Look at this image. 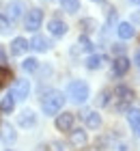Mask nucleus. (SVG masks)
Returning a JSON list of instances; mask_svg holds the SVG:
<instances>
[{
	"mask_svg": "<svg viewBox=\"0 0 140 151\" xmlns=\"http://www.w3.org/2000/svg\"><path fill=\"white\" fill-rule=\"evenodd\" d=\"M62 104H65V95H62V91H56V88L45 91L43 97H41V108L47 116H56L62 110Z\"/></svg>",
	"mask_w": 140,
	"mask_h": 151,
	"instance_id": "obj_1",
	"label": "nucleus"
},
{
	"mask_svg": "<svg viewBox=\"0 0 140 151\" xmlns=\"http://www.w3.org/2000/svg\"><path fill=\"white\" fill-rule=\"evenodd\" d=\"M134 91L125 84H118L114 91H112V104H114V110L116 112H127L131 101H134Z\"/></svg>",
	"mask_w": 140,
	"mask_h": 151,
	"instance_id": "obj_2",
	"label": "nucleus"
},
{
	"mask_svg": "<svg viewBox=\"0 0 140 151\" xmlns=\"http://www.w3.org/2000/svg\"><path fill=\"white\" fill-rule=\"evenodd\" d=\"M67 95H69V99H71L73 104H84V101L90 97V88L84 80H73L67 88Z\"/></svg>",
	"mask_w": 140,
	"mask_h": 151,
	"instance_id": "obj_3",
	"label": "nucleus"
},
{
	"mask_svg": "<svg viewBox=\"0 0 140 151\" xmlns=\"http://www.w3.org/2000/svg\"><path fill=\"white\" fill-rule=\"evenodd\" d=\"M41 24H43V11H41V9H30V11L26 13V17H24L26 30L37 32V30L41 28Z\"/></svg>",
	"mask_w": 140,
	"mask_h": 151,
	"instance_id": "obj_4",
	"label": "nucleus"
},
{
	"mask_svg": "<svg viewBox=\"0 0 140 151\" xmlns=\"http://www.w3.org/2000/svg\"><path fill=\"white\" fill-rule=\"evenodd\" d=\"M54 125L58 132H71L73 125H75V114L73 112H58L56 114V121H54Z\"/></svg>",
	"mask_w": 140,
	"mask_h": 151,
	"instance_id": "obj_5",
	"label": "nucleus"
},
{
	"mask_svg": "<svg viewBox=\"0 0 140 151\" xmlns=\"http://www.w3.org/2000/svg\"><path fill=\"white\" fill-rule=\"evenodd\" d=\"M28 93H30V82H28V80H17L15 86H13V91H11V95H13L15 101L28 99Z\"/></svg>",
	"mask_w": 140,
	"mask_h": 151,
	"instance_id": "obj_6",
	"label": "nucleus"
},
{
	"mask_svg": "<svg viewBox=\"0 0 140 151\" xmlns=\"http://www.w3.org/2000/svg\"><path fill=\"white\" fill-rule=\"evenodd\" d=\"M67 30H69V26L58 17H52L50 22H47V32H50L52 37H65Z\"/></svg>",
	"mask_w": 140,
	"mask_h": 151,
	"instance_id": "obj_7",
	"label": "nucleus"
},
{
	"mask_svg": "<svg viewBox=\"0 0 140 151\" xmlns=\"http://www.w3.org/2000/svg\"><path fill=\"white\" fill-rule=\"evenodd\" d=\"M129 67H131V60L121 54V56H116L114 63H112V73H114V76H125L129 71Z\"/></svg>",
	"mask_w": 140,
	"mask_h": 151,
	"instance_id": "obj_8",
	"label": "nucleus"
},
{
	"mask_svg": "<svg viewBox=\"0 0 140 151\" xmlns=\"http://www.w3.org/2000/svg\"><path fill=\"white\" fill-rule=\"evenodd\" d=\"M24 4L19 2V0H15V2H11L9 6H6V19H9V22H17L19 17L24 15Z\"/></svg>",
	"mask_w": 140,
	"mask_h": 151,
	"instance_id": "obj_9",
	"label": "nucleus"
},
{
	"mask_svg": "<svg viewBox=\"0 0 140 151\" xmlns=\"http://www.w3.org/2000/svg\"><path fill=\"white\" fill-rule=\"evenodd\" d=\"M69 142H71L75 149H82L88 142V136H86L84 129H71V132H69Z\"/></svg>",
	"mask_w": 140,
	"mask_h": 151,
	"instance_id": "obj_10",
	"label": "nucleus"
},
{
	"mask_svg": "<svg viewBox=\"0 0 140 151\" xmlns=\"http://www.w3.org/2000/svg\"><path fill=\"white\" fill-rule=\"evenodd\" d=\"M28 45H30L34 52H47V50L52 47L50 39H45L43 35H34V37H32V41H28Z\"/></svg>",
	"mask_w": 140,
	"mask_h": 151,
	"instance_id": "obj_11",
	"label": "nucleus"
},
{
	"mask_svg": "<svg viewBox=\"0 0 140 151\" xmlns=\"http://www.w3.org/2000/svg\"><path fill=\"white\" fill-rule=\"evenodd\" d=\"M28 47H30V45H28V41L24 37H15L11 41V56H22Z\"/></svg>",
	"mask_w": 140,
	"mask_h": 151,
	"instance_id": "obj_12",
	"label": "nucleus"
},
{
	"mask_svg": "<svg viewBox=\"0 0 140 151\" xmlns=\"http://www.w3.org/2000/svg\"><path fill=\"white\" fill-rule=\"evenodd\" d=\"M116 35L121 37V39H131L136 35V26L131 24V22H121L116 26Z\"/></svg>",
	"mask_w": 140,
	"mask_h": 151,
	"instance_id": "obj_13",
	"label": "nucleus"
},
{
	"mask_svg": "<svg viewBox=\"0 0 140 151\" xmlns=\"http://www.w3.org/2000/svg\"><path fill=\"white\" fill-rule=\"evenodd\" d=\"M127 121H129L131 132H134L136 136H140V110H136V108H129V110H127Z\"/></svg>",
	"mask_w": 140,
	"mask_h": 151,
	"instance_id": "obj_14",
	"label": "nucleus"
},
{
	"mask_svg": "<svg viewBox=\"0 0 140 151\" xmlns=\"http://www.w3.org/2000/svg\"><path fill=\"white\" fill-rule=\"evenodd\" d=\"M84 121H86V127H90V129L101 127V116H99V112H97V110L84 112Z\"/></svg>",
	"mask_w": 140,
	"mask_h": 151,
	"instance_id": "obj_15",
	"label": "nucleus"
},
{
	"mask_svg": "<svg viewBox=\"0 0 140 151\" xmlns=\"http://www.w3.org/2000/svg\"><path fill=\"white\" fill-rule=\"evenodd\" d=\"M17 123L22 127H32V125H37V114H34L32 110H24L22 114H19Z\"/></svg>",
	"mask_w": 140,
	"mask_h": 151,
	"instance_id": "obj_16",
	"label": "nucleus"
},
{
	"mask_svg": "<svg viewBox=\"0 0 140 151\" xmlns=\"http://www.w3.org/2000/svg\"><path fill=\"white\" fill-rule=\"evenodd\" d=\"M103 63H106V56H103V54H95V52H93V54H90V56L86 58V67H88L90 71L99 69Z\"/></svg>",
	"mask_w": 140,
	"mask_h": 151,
	"instance_id": "obj_17",
	"label": "nucleus"
},
{
	"mask_svg": "<svg viewBox=\"0 0 140 151\" xmlns=\"http://www.w3.org/2000/svg\"><path fill=\"white\" fill-rule=\"evenodd\" d=\"M15 104H17V101L13 99V95L9 93L6 97H2V101H0V112H4V114H11L13 110H15Z\"/></svg>",
	"mask_w": 140,
	"mask_h": 151,
	"instance_id": "obj_18",
	"label": "nucleus"
},
{
	"mask_svg": "<svg viewBox=\"0 0 140 151\" xmlns=\"http://www.w3.org/2000/svg\"><path fill=\"white\" fill-rule=\"evenodd\" d=\"M13 80V71L9 69V67H4V65H0V91L9 84V82Z\"/></svg>",
	"mask_w": 140,
	"mask_h": 151,
	"instance_id": "obj_19",
	"label": "nucleus"
},
{
	"mask_svg": "<svg viewBox=\"0 0 140 151\" xmlns=\"http://www.w3.org/2000/svg\"><path fill=\"white\" fill-rule=\"evenodd\" d=\"M78 47L82 52H90V54L95 52V45H93V41L88 39V35H80L78 37Z\"/></svg>",
	"mask_w": 140,
	"mask_h": 151,
	"instance_id": "obj_20",
	"label": "nucleus"
},
{
	"mask_svg": "<svg viewBox=\"0 0 140 151\" xmlns=\"http://www.w3.org/2000/svg\"><path fill=\"white\" fill-rule=\"evenodd\" d=\"M60 4H62V11H67V13L80 11V0H60Z\"/></svg>",
	"mask_w": 140,
	"mask_h": 151,
	"instance_id": "obj_21",
	"label": "nucleus"
},
{
	"mask_svg": "<svg viewBox=\"0 0 140 151\" xmlns=\"http://www.w3.org/2000/svg\"><path fill=\"white\" fill-rule=\"evenodd\" d=\"M22 69L28 71V73L37 71V69H39V60H37V58H24V60H22Z\"/></svg>",
	"mask_w": 140,
	"mask_h": 151,
	"instance_id": "obj_22",
	"label": "nucleus"
},
{
	"mask_svg": "<svg viewBox=\"0 0 140 151\" xmlns=\"http://www.w3.org/2000/svg\"><path fill=\"white\" fill-rule=\"evenodd\" d=\"M15 138H17V134H15V129H13L11 125H6L4 129H2V142H15Z\"/></svg>",
	"mask_w": 140,
	"mask_h": 151,
	"instance_id": "obj_23",
	"label": "nucleus"
},
{
	"mask_svg": "<svg viewBox=\"0 0 140 151\" xmlns=\"http://www.w3.org/2000/svg\"><path fill=\"white\" fill-rule=\"evenodd\" d=\"M80 28H84V32H93V30H97V22L93 17H84V19H80Z\"/></svg>",
	"mask_w": 140,
	"mask_h": 151,
	"instance_id": "obj_24",
	"label": "nucleus"
},
{
	"mask_svg": "<svg viewBox=\"0 0 140 151\" xmlns=\"http://www.w3.org/2000/svg\"><path fill=\"white\" fill-rule=\"evenodd\" d=\"M108 95H110V91H108V88H103V91L99 93V99H97V104H99V106H106L108 101H110Z\"/></svg>",
	"mask_w": 140,
	"mask_h": 151,
	"instance_id": "obj_25",
	"label": "nucleus"
},
{
	"mask_svg": "<svg viewBox=\"0 0 140 151\" xmlns=\"http://www.w3.org/2000/svg\"><path fill=\"white\" fill-rule=\"evenodd\" d=\"M6 30H9V19L4 15H0V32H6Z\"/></svg>",
	"mask_w": 140,
	"mask_h": 151,
	"instance_id": "obj_26",
	"label": "nucleus"
},
{
	"mask_svg": "<svg viewBox=\"0 0 140 151\" xmlns=\"http://www.w3.org/2000/svg\"><path fill=\"white\" fill-rule=\"evenodd\" d=\"M125 50V45H121V43H114V45H112V52H116V54H121Z\"/></svg>",
	"mask_w": 140,
	"mask_h": 151,
	"instance_id": "obj_27",
	"label": "nucleus"
},
{
	"mask_svg": "<svg viewBox=\"0 0 140 151\" xmlns=\"http://www.w3.org/2000/svg\"><path fill=\"white\" fill-rule=\"evenodd\" d=\"M4 60H6V52H4V47L0 45V63H4Z\"/></svg>",
	"mask_w": 140,
	"mask_h": 151,
	"instance_id": "obj_28",
	"label": "nucleus"
},
{
	"mask_svg": "<svg viewBox=\"0 0 140 151\" xmlns=\"http://www.w3.org/2000/svg\"><path fill=\"white\" fill-rule=\"evenodd\" d=\"M134 63H136V65H138V67H140V50H138V52H136V56H134Z\"/></svg>",
	"mask_w": 140,
	"mask_h": 151,
	"instance_id": "obj_29",
	"label": "nucleus"
},
{
	"mask_svg": "<svg viewBox=\"0 0 140 151\" xmlns=\"http://www.w3.org/2000/svg\"><path fill=\"white\" fill-rule=\"evenodd\" d=\"M131 2H134V4H138V6H140V0H131Z\"/></svg>",
	"mask_w": 140,
	"mask_h": 151,
	"instance_id": "obj_30",
	"label": "nucleus"
},
{
	"mask_svg": "<svg viewBox=\"0 0 140 151\" xmlns=\"http://www.w3.org/2000/svg\"><path fill=\"white\" fill-rule=\"evenodd\" d=\"M93 2H101V0H93Z\"/></svg>",
	"mask_w": 140,
	"mask_h": 151,
	"instance_id": "obj_31",
	"label": "nucleus"
},
{
	"mask_svg": "<svg viewBox=\"0 0 140 151\" xmlns=\"http://www.w3.org/2000/svg\"><path fill=\"white\" fill-rule=\"evenodd\" d=\"M6 151H11V149H6Z\"/></svg>",
	"mask_w": 140,
	"mask_h": 151,
	"instance_id": "obj_32",
	"label": "nucleus"
}]
</instances>
